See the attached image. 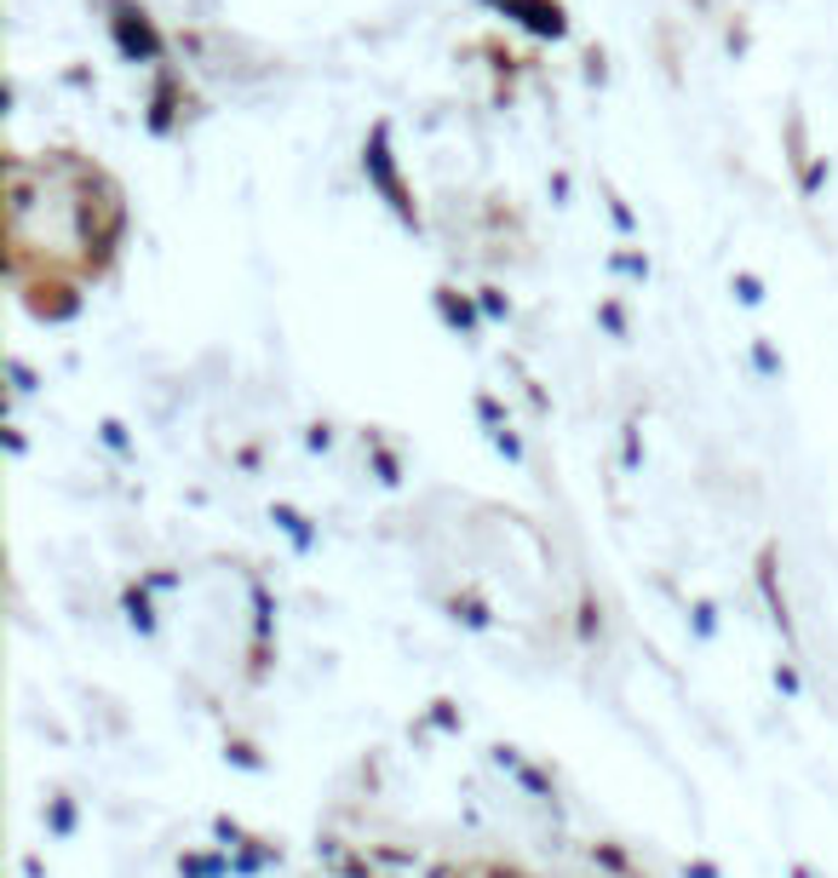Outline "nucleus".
<instances>
[{"label":"nucleus","instance_id":"nucleus-1","mask_svg":"<svg viewBox=\"0 0 838 878\" xmlns=\"http://www.w3.org/2000/svg\"><path fill=\"white\" fill-rule=\"evenodd\" d=\"M592 862H597V867H609V873H632V862H626V850H621V844H592Z\"/></svg>","mask_w":838,"mask_h":878},{"label":"nucleus","instance_id":"nucleus-2","mask_svg":"<svg viewBox=\"0 0 838 878\" xmlns=\"http://www.w3.org/2000/svg\"><path fill=\"white\" fill-rule=\"evenodd\" d=\"M69 822H75V810L64 804V798H58V804H52V827H58V832H69Z\"/></svg>","mask_w":838,"mask_h":878},{"label":"nucleus","instance_id":"nucleus-3","mask_svg":"<svg viewBox=\"0 0 838 878\" xmlns=\"http://www.w3.org/2000/svg\"><path fill=\"white\" fill-rule=\"evenodd\" d=\"M684 878H718V867H712V862H689Z\"/></svg>","mask_w":838,"mask_h":878},{"label":"nucleus","instance_id":"nucleus-4","mask_svg":"<svg viewBox=\"0 0 838 878\" xmlns=\"http://www.w3.org/2000/svg\"><path fill=\"white\" fill-rule=\"evenodd\" d=\"M792 878H810V867H792Z\"/></svg>","mask_w":838,"mask_h":878},{"label":"nucleus","instance_id":"nucleus-5","mask_svg":"<svg viewBox=\"0 0 838 878\" xmlns=\"http://www.w3.org/2000/svg\"><path fill=\"white\" fill-rule=\"evenodd\" d=\"M494 878H517V873H494Z\"/></svg>","mask_w":838,"mask_h":878}]
</instances>
